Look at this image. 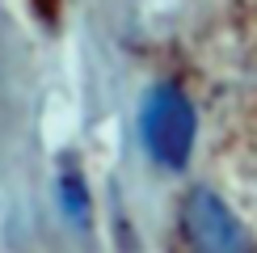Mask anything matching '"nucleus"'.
I'll use <instances>...</instances> for the list:
<instances>
[{
    "label": "nucleus",
    "mask_w": 257,
    "mask_h": 253,
    "mask_svg": "<svg viewBox=\"0 0 257 253\" xmlns=\"http://www.w3.org/2000/svg\"><path fill=\"white\" fill-rule=\"evenodd\" d=\"M194 105L177 84L160 80L144 93V110H139V135L144 148L156 165L165 169H186L190 152H194Z\"/></svg>",
    "instance_id": "1"
},
{
    "label": "nucleus",
    "mask_w": 257,
    "mask_h": 253,
    "mask_svg": "<svg viewBox=\"0 0 257 253\" xmlns=\"http://www.w3.org/2000/svg\"><path fill=\"white\" fill-rule=\"evenodd\" d=\"M181 232H186L194 253H253L249 232L228 211L219 194L211 190H190L181 203Z\"/></svg>",
    "instance_id": "2"
},
{
    "label": "nucleus",
    "mask_w": 257,
    "mask_h": 253,
    "mask_svg": "<svg viewBox=\"0 0 257 253\" xmlns=\"http://www.w3.org/2000/svg\"><path fill=\"white\" fill-rule=\"evenodd\" d=\"M59 203H63L72 224H84L89 219V190H84V177L76 169H63L59 173Z\"/></svg>",
    "instance_id": "3"
}]
</instances>
